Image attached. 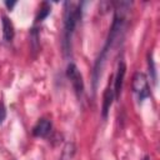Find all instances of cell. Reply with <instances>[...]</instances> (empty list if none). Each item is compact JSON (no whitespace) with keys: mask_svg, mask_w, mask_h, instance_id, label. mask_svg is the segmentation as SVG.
Segmentation results:
<instances>
[{"mask_svg":"<svg viewBox=\"0 0 160 160\" xmlns=\"http://www.w3.org/2000/svg\"><path fill=\"white\" fill-rule=\"evenodd\" d=\"M66 5L69 6V9L65 10V15H64V49L65 51H69L70 39L72 36L78 21L81 18V5L70 4V2H66Z\"/></svg>","mask_w":160,"mask_h":160,"instance_id":"cell-1","label":"cell"},{"mask_svg":"<svg viewBox=\"0 0 160 160\" xmlns=\"http://www.w3.org/2000/svg\"><path fill=\"white\" fill-rule=\"evenodd\" d=\"M132 91L138 95L139 101H142L144 99L150 96V88L148 78L144 72H135L132 78Z\"/></svg>","mask_w":160,"mask_h":160,"instance_id":"cell-2","label":"cell"},{"mask_svg":"<svg viewBox=\"0 0 160 160\" xmlns=\"http://www.w3.org/2000/svg\"><path fill=\"white\" fill-rule=\"evenodd\" d=\"M66 76L70 79L75 91L79 95L82 94V91H84V81H82V76H81V74H80V71H79V69L76 68L75 64L70 62L68 65V68H66Z\"/></svg>","mask_w":160,"mask_h":160,"instance_id":"cell-3","label":"cell"},{"mask_svg":"<svg viewBox=\"0 0 160 160\" xmlns=\"http://www.w3.org/2000/svg\"><path fill=\"white\" fill-rule=\"evenodd\" d=\"M126 72V66L124 61H120L118 65V71H116V76L114 80V96L118 99L121 94V89H122V82H124V76Z\"/></svg>","mask_w":160,"mask_h":160,"instance_id":"cell-4","label":"cell"},{"mask_svg":"<svg viewBox=\"0 0 160 160\" xmlns=\"http://www.w3.org/2000/svg\"><path fill=\"white\" fill-rule=\"evenodd\" d=\"M51 130V121L49 119H40L36 125L32 128V134L34 136H38V138H45L49 135Z\"/></svg>","mask_w":160,"mask_h":160,"instance_id":"cell-5","label":"cell"},{"mask_svg":"<svg viewBox=\"0 0 160 160\" xmlns=\"http://www.w3.org/2000/svg\"><path fill=\"white\" fill-rule=\"evenodd\" d=\"M114 91L112 89L110 88H106L105 91H104V96H102V118L106 119L108 116V112L110 110V106L112 104V100H114Z\"/></svg>","mask_w":160,"mask_h":160,"instance_id":"cell-6","label":"cell"},{"mask_svg":"<svg viewBox=\"0 0 160 160\" xmlns=\"http://www.w3.org/2000/svg\"><path fill=\"white\" fill-rule=\"evenodd\" d=\"M1 24H2V35H4V39L6 41H11L14 39V35H15V30H14L12 22L10 21V19L8 16H2Z\"/></svg>","mask_w":160,"mask_h":160,"instance_id":"cell-7","label":"cell"},{"mask_svg":"<svg viewBox=\"0 0 160 160\" xmlns=\"http://www.w3.org/2000/svg\"><path fill=\"white\" fill-rule=\"evenodd\" d=\"M50 11H51L50 5L48 2H42V6L40 8V11H39V14L36 16V21H42L45 18H48V15L50 14Z\"/></svg>","mask_w":160,"mask_h":160,"instance_id":"cell-8","label":"cell"},{"mask_svg":"<svg viewBox=\"0 0 160 160\" xmlns=\"http://www.w3.org/2000/svg\"><path fill=\"white\" fill-rule=\"evenodd\" d=\"M148 65H149V71L151 72V80L155 84L156 82V71H155V65H154V60H152L151 54L148 55Z\"/></svg>","mask_w":160,"mask_h":160,"instance_id":"cell-9","label":"cell"},{"mask_svg":"<svg viewBox=\"0 0 160 160\" xmlns=\"http://www.w3.org/2000/svg\"><path fill=\"white\" fill-rule=\"evenodd\" d=\"M30 39H31V42H32V50H34V51H38V49H39V44H38L39 34H38L36 29H32V30H31V34H30Z\"/></svg>","mask_w":160,"mask_h":160,"instance_id":"cell-10","label":"cell"},{"mask_svg":"<svg viewBox=\"0 0 160 160\" xmlns=\"http://www.w3.org/2000/svg\"><path fill=\"white\" fill-rule=\"evenodd\" d=\"M5 118H6V109H5L4 104H2V102H0V125L4 122Z\"/></svg>","mask_w":160,"mask_h":160,"instance_id":"cell-11","label":"cell"},{"mask_svg":"<svg viewBox=\"0 0 160 160\" xmlns=\"http://www.w3.org/2000/svg\"><path fill=\"white\" fill-rule=\"evenodd\" d=\"M15 4H16L15 1H11V2H9V1H5V5H6V6H8L10 10H11V9L15 6Z\"/></svg>","mask_w":160,"mask_h":160,"instance_id":"cell-12","label":"cell"},{"mask_svg":"<svg viewBox=\"0 0 160 160\" xmlns=\"http://www.w3.org/2000/svg\"><path fill=\"white\" fill-rule=\"evenodd\" d=\"M144 160H149V156H145V158H144Z\"/></svg>","mask_w":160,"mask_h":160,"instance_id":"cell-13","label":"cell"}]
</instances>
